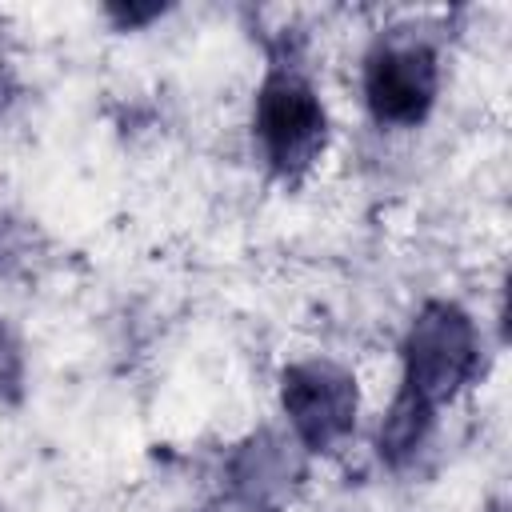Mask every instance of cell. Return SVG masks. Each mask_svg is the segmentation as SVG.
<instances>
[{
	"mask_svg": "<svg viewBox=\"0 0 512 512\" xmlns=\"http://www.w3.org/2000/svg\"><path fill=\"white\" fill-rule=\"evenodd\" d=\"M8 232H12V228H8V224H4V216H0V264L8 260Z\"/></svg>",
	"mask_w": 512,
	"mask_h": 512,
	"instance_id": "10",
	"label": "cell"
},
{
	"mask_svg": "<svg viewBox=\"0 0 512 512\" xmlns=\"http://www.w3.org/2000/svg\"><path fill=\"white\" fill-rule=\"evenodd\" d=\"M160 12H164L160 4H148V8H132V4H128V8H108V16H112L120 28H140V24L156 20Z\"/></svg>",
	"mask_w": 512,
	"mask_h": 512,
	"instance_id": "8",
	"label": "cell"
},
{
	"mask_svg": "<svg viewBox=\"0 0 512 512\" xmlns=\"http://www.w3.org/2000/svg\"><path fill=\"white\" fill-rule=\"evenodd\" d=\"M296 480H300V460L292 444L272 432H256L232 456V488L252 512H276L292 496Z\"/></svg>",
	"mask_w": 512,
	"mask_h": 512,
	"instance_id": "5",
	"label": "cell"
},
{
	"mask_svg": "<svg viewBox=\"0 0 512 512\" xmlns=\"http://www.w3.org/2000/svg\"><path fill=\"white\" fill-rule=\"evenodd\" d=\"M8 92H12V80H8V68H4V60H0V108L8 104Z\"/></svg>",
	"mask_w": 512,
	"mask_h": 512,
	"instance_id": "9",
	"label": "cell"
},
{
	"mask_svg": "<svg viewBox=\"0 0 512 512\" xmlns=\"http://www.w3.org/2000/svg\"><path fill=\"white\" fill-rule=\"evenodd\" d=\"M252 136L264 164L284 180L304 176L324 156L328 112L320 92L296 64L276 60L264 72L252 104Z\"/></svg>",
	"mask_w": 512,
	"mask_h": 512,
	"instance_id": "1",
	"label": "cell"
},
{
	"mask_svg": "<svg viewBox=\"0 0 512 512\" xmlns=\"http://www.w3.org/2000/svg\"><path fill=\"white\" fill-rule=\"evenodd\" d=\"M24 396V352L8 320L0 316V408Z\"/></svg>",
	"mask_w": 512,
	"mask_h": 512,
	"instance_id": "7",
	"label": "cell"
},
{
	"mask_svg": "<svg viewBox=\"0 0 512 512\" xmlns=\"http://www.w3.org/2000/svg\"><path fill=\"white\" fill-rule=\"evenodd\" d=\"M440 92L436 48L420 36H388L364 60V104L384 128H416Z\"/></svg>",
	"mask_w": 512,
	"mask_h": 512,
	"instance_id": "4",
	"label": "cell"
},
{
	"mask_svg": "<svg viewBox=\"0 0 512 512\" xmlns=\"http://www.w3.org/2000/svg\"><path fill=\"white\" fill-rule=\"evenodd\" d=\"M404 376L400 388L412 392L432 412L456 400L480 372V332L476 320L452 300H428L400 344Z\"/></svg>",
	"mask_w": 512,
	"mask_h": 512,
	"instance_id": "2",
	"label": "cell"
},
{
	"mask_svg": "<svg viewBox=\"0 0 512 512\" xmlns=\"http://www.w3.org/2000/svg\"><path fill=\"white\" fill-rule=\"evenodd\" d=\"M432 424H436V412L428 404H420L412 392L400 388L392 396L388 412L380 416V428H376V452H380V460L392 464V468L408 464L424 448Z\"/></svg>",
	"mask_w": 512,
	"mask_h": 512,
	"instance_id": "6",
	"label": "cell"
},
{
	"mask_svg": "<svg viewBox=\"0 0 512 512\" xmlns=\"http://www.w3.org/2000/svg\"><path fill=\"white\" fill-rule=\"evenodd\" d=\"M280 408H284L292 440L300 448L332 452L356 428L360 388L344 364H336L328 356H312V360H296L280 372Z\"/></svg>",
	"mask_w": 512,
	"mask_h": 512,
	"instance_id": "3",
	"label": "cell"
}]
</instances>
